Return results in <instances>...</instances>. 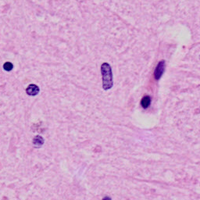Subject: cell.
I'll return each instance as SVG.
<instances>
[{
  "mask_svg": "<svg viewBox=\"0 0 200 200\" xmlns=\"http://www.w3.org/2000/svg\"><path fill=\"white\" fill-rule=\"evenodd\" d=\"M101 73L103 76V87L104 90H109L113 85L112 68L107 63H104L101 66Z\"/></svg>",
  "mask_w": 200,
  "mask_h": 200,
  "instance_id": "6da1fadb",
  "label": "cell"
},
{
  "mask_svg": "<svg viewBox=\"0 0 200 200\" xmlns=\"http://www.w3.org/2000/svg\"><path fill=\"white\" fill-rule=\"evenodd\" d=\"M165 68H166V62H165V60L160 61L154 71V77L156 80L158 81V80H160L161 78V77L163 76L164 73Z\"/></svg>",
  "mask_w": 200,
  "mask_h": 200,
  "instance_id": "7a4b0ae2",
  "label": "cell"
},
{
  "mask_svg": "<svg viewBox=\"0 0 200 200\" xmlns=\"http://www.w3.org/2000/svg\"><path fill=\"white\" fill-rule=\"evenodd\" d=\"M39 88L36 85H30L26 89L27 94L29 95H36L39 93Z\"/></svg>",
  "mask_w": 200,
  "mask_h": 200,
  "instance_id": "3957f363",
  "label": "cell"
},
{
  "mask_svg": "<svg viewBox=\"0 0 200 200\" xmlns=\"http://www.w3.org/2000/svg\"><path fill=\"white\" fill-rule=\"evenodd\" d=\"M33 144L34 146L35 147H41L42 146V145L44 144V139L42 136L38 135V136L34 137V138L33 139Z\"/></svg>",
  "mask_w": 200,
  "mask_h": 200,
  "instance_id": "277c9868",
  "label": "cell"
},
{
  "mask_svg": "<svg viewBox=\"0 0 200 200\" xmlns=\"http://www.w3.org/2000/svg\"><path fill=\"white\" fill-rule=\"evenodd\" d=\"M150 104H151V98H150V96L146 95V96L142 98V99L141 101V106H142L144 109L148 108Z\"/></svg>",
  "mask_w": 200,
  "mask_h": 200,
  "instance_id": "5b68a950",
  "label": "cell"
},
{
  "mask_svg": "<svg viewBox=\"0 0 200 200\" xmlns=\"http://www.w3.org/2000/svg\"><path fill=\"white\" fill-rule=\"evenodd\" d=\"M3 68H4V70H6V71H10V70H12V69L13 68V65L11 63H9V62H6V63H5V64L3 65Z\"/></svg>",
  "mask_w": 200,
  "mask_h": 200,
  "instance_id": "8992f818",
  "label": "cell"
}]
</instances>
